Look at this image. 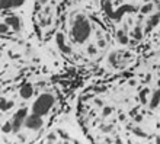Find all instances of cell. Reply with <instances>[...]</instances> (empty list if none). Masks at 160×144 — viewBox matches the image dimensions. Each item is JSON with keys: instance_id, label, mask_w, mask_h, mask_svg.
<instances>
[{"instance_id": "5bb4252c", "label": "cell", "mask_w": 160, "mask_h": 144, "mask_svg": "<svg viewBox=\"0 0 160 144\" xmlns=\"http://www.w3.org/2000/svg\"><path fill=\"white\" fill-rule=\"evenodd\" d=\"M141 10H143V13L150 12V10H152V4H147V6H144V7L141 9Z\"/></svg>"}, {"instance_id": "8fae6325", "label": "cell", "mask_w": 160, "mask_h": 144, "mask_svg": "<svg viewBox=\"0 0 160 144\" xmlns=\"http://www.w3.org/2000/svg\"><path fill=\"white\" fill-rule=\"evenodd\" d=\"M118 39H119V42L121 44H128V38H127V35L125 34H122V32H118Z\"/></svg>"}, {"instance_id": "5b68a950", "label": "cell", "mask_w": 160, "mask_h": 144, "mask_svg": "<svg viewBox=\"0 0 160 144\" xmlns=\"http://www.w3.org/2000/svg\"><path fill=\"white\" fill-rule=\"evenodd\" d=\"M32 93H34V87H32L29 83H26V85L22 86V89H21V96L23 97V99H29V97L32 96Z\"/></svg>"}, {"instance_id": "7a4b0ae2", "label": "cell", "mask_w": 160, "mask_h": 144, "mask_svg": "<svg viewBox=\"0 0 160 144\" xmlns=\"http://www.w3.org/2000/svg\"><path fill=\"white\" fill-rule=\"evenodd\" d=\"M52 105H54V97L48 93H44L35 101V103L32 105V111H34V114L42 117V115H45L50 112Z\"/></svg>"}, {"instance_id": "9a60e30c", "label": "cell", "mask_w": 160, "mask_h": 144, "mask_svg": "<svg viewBox=\"0 0 160 144\" xmlns=\"http://www.w3.org/2000/svg\"><path fill=\"white\" fill-rule=\"evenodd\" d=\"M6 32H8V23H6V25H2V34H6Z\"/></svg>"}, {"instance_id": "ba28073f", "label": "cell", "mask_w": 160, "mask_h": 144, "mask_svg": "<svg viewBox=\"0 0 160 144\" xmlns=\"http://www.w3.org/2000/svg\"><path fill=\"white\" fill-rule=\"evenodd\" d=\"M160 101V90H157V92H154V95H153V99H152V103H150V108H156L157 103H159Z\"/></svg>"}, {"instance_id": "277c9868", "label": "cell", "mask_w": 160, "mask_h": 144, "mask_svg": "<svg viewBox=\"0 0 160 144\" xmlns=\"http://www.w3.org/2000/svg\"><path fill=\"white\" fill-rule=\"evenodd\" d=\"M25 125L29 130H39L42 127V119H41V115H29L28 118L25 119Z\"/></svg>"}, {"instance_id": "e0dca14e", "label": "cell", "mask_w": 160, "mask_h": 144, "mask_svg": "<svg viewBox=\"0 0 160 144\" xmlns=\"http://www.w3.org/2000/svg\"><path fill=\"white\" fill-rule=\"evenodd\" d=\"M159 9H160V4H159Z\"/></svg>"}, {"instance_id": "4fadbf2b", "label": "cell", "mask_w": 160, "mask_h": 144, "mask_svg": "<svg viewBox=\"0 0 160 144\" xmlns=\"http://www.w3.org/2000/svg\"><path fill=\"white\" fill-rule=\"evenodd\" d=\"M135 38H137V39L141 38V31H140V26H137V28H135Z\"/></svg>"}, {"instance_id": "2e32d148", "label": "cell", "mask_w": 160, "mask_h": 144, "mask_svg": "<svg viewBox=\"0 0 160 144\" xmlns=\"http://www.w3.org/2000/svg\"><path fill=\"white\" fill-rule=\"evenodd\" d=\"M89 52H90V54H93V52H95V48L90 47V48H89Z\"/></svg>"}, {"instance_id": "8992f818", "label": "cell", "mask_w": 160, "mask_h": 144, "mask_svg": "<svg viewBox=\"0 0 160 144\" xmlns=\"http://www.w3.org/2000/svg\"><path fill=\"white\" fill-rule=\"evenodd\" d=\"M57 45H58V48L63 52H70V48L64 44V38H63V34H57Z\"/></svg>"}, {"instance_id": "7c38bea8", "label": "cell", "mask_w": 160, "mask_h": 144, "mask_svg": "<svg viewBox=\"0 0 160 144\" xmlns=\"http://www.w3.org/2000/svg\"><path fill=\"white\" fill-rule=\"evenodd\" d=\"M13 130V127H12V122H6L3 125V128H2V131L3 132H10Z\"/></svg>"}, {"instance_id": "9c48e42d", "label": "cell", "mask_w": 160, "mask_h": 144, "mask_svg": "<svg viewBox=\"0 0 160 144\" xmlns=\"http://www.w3.org/2000/svg\"><path fill=\"white\" fill-rule=\"evenodd\" d=\"M159 19H160V15H156V16H153L150 21H148V26H147V31H150L153 28V26L156 25L157 22H159Z\"/></svg>"}, {"instance_id": "6da1fadb", "label": "cell", "mask_w": 160, "mask_h": 144, "mask_svg": "<svg viewBox=\"0 0 160 144\" xmlns=\"http://www.w3.org/2000/svg\"><path fill=\"white\" fill-rule=\"evenodd\" d=\"M72 34H73V39L80 44L84 42L89 38V35H90V23H89L86 17L82 16V15H79L76 17V21L73 23Z\"/></svg>"}, {"instance_id": "ac0fdd59", "label": "cell", "mask_w": 160, "mask_h": 144, "mask_svg": "<svg viewBox=\"0 0 160 144\" xmlns=\"http://www.w3.org/2000/svg\"><path fill=\"white\" fill-rule=\"evenodd\" d=\"M146 2H147V0H146Z\"/></svg>"}, {"instance_id": "30bf717a", "label": "cell", "mask_w": 160, "mask_h": 144, "mask_svg": "<svg viewBox=\"0 0 160 144\" xmlns=\"http://www.w3.org/2000/svg\"><path fill=\"white\" fill-rule=\"evenodd\" d=\"M13 106V102H6L4 99H2V111H8V109H10Z\"/></svg>"}, {"instance_id": "52a82bcc", "label": "cell", "mask_w": 160, "mask_h": 144, "mask_svg": "<svg viewBox=\"0 0 160 144\" xmlns=\"http://www.w3.org/2000/svg\"><path fill=\"white\" fill-rule=\"evenodd\" d=\"M6 23L8 25H10V26H13V29L15 31H18L19 28H21V23H19V19L18 17H15V16H10V17H6Z\"/></svg>"}, {"instance_id": "3957f363", "label": "cell", "mask_w": 160, "mask_h": 144, "mask_svg": "<svg viewBox=\"0 0 160 144\" xmlns=\"http://www.w3.org/2000/svg\"><path fill=\"white\" fill-rule=\"evenodd\" d=\"M26 114H28V109L26 108H22L13 115V119H12V127H13V131H18L21 128L22 122L26 119Z\"/></svg>"}]
</instances>
